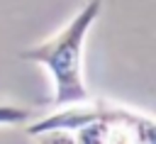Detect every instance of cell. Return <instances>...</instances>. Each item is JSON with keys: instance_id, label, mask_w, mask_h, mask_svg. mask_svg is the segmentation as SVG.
Listing matches in <instances>:
<instances>
[{"instance_id": "cell-1", "label": "cell", "mask_w": 156, "mask_h": 144, "mask_svg": "<svg viewBox=\"0 0 156 144\" xmlns=\"http://www.w3.org/2000/svg\"><path fill=\"white\" fill-rule=\"evenodd\" d=\"M73 132L80 144H151L156 142V122L132 107L110 100H80L24 124V134Z\"/></svg>"}, {"instance_id": "cell-3", "label": "cell", "mask_w": 156, "mask_h": 144, "mask_svg": "<svg viewBox=\"0 0 156 144\" xmlns=\"http://www.w3.org/2000/svg\"><path fill=\"white\" fill-rule=\"evenodd\" d=\"M32 110L17 103H7L0 100V127H12V124H24L29 120Z\"/></svg>"}, {"instance_id": "cell-2", "label": "cell", "mask_w": 156, "mask_h": 144, "mask_svg": "<svg viewBox=\"0 0 156 144\" xmlns=\"http://www.w3.org/2000/svg\"><path fill=\"white\" fill-rule=\"evenodd\" d=\"M102 10V0H88L58 32L49 39L37 41L20 51V59L39 63L51 76V105L63 107L90 98L83 76V56H85V39L90 27L98 22Z\"/></svg>"}]
</instances>
